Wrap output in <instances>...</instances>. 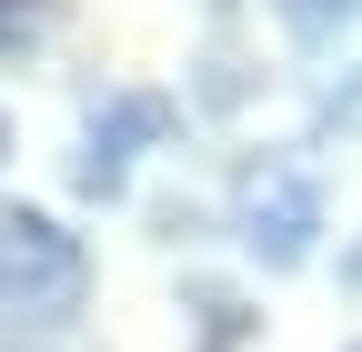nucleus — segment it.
I'll return each instance as SVG.
<instances>
[{
    "label": "nucleus",
    "instance_id": "f257e3e1",
    "mask_svg": "<svg viewBox=\"0 0 362 352\" xmlns=\"http://www.w3.org/2000/svg\"><path fill=\"white\" fill-rule=\"evenodd\" d=\"M81 292H90L81 232H61L30 201H0V322H71Z\"/></svg>",
    "mask_w": 362,
    "mask_h": 352
},
{
    "label": "nucleus",
    "instance_id": "f03ea898",
    "mask_svg": "<svg viewBox=\"0 0 362 352\" xmlns=\"http://www.w3.org/2000/svg\"><path fill=\"white\" fill-rule=\"evenodd\" d=\"M232 222H242V252L262 272H302L312 232H322V182L302 161H252L242 192H232Z\"/></svg>",
    "mask_w": 362,
    "mask_h": 352
},
{
    "label": "nucleus",
    "instance_id": "7ed1b4c3",
    "mask_svg": "<svg viewBox=\"0 0 362 352\" xmlns=\"http://www.w3.org/2000/svg\"><path fill=\"white\" fill-rule=\"evenodd\" d=\"M171 101L161 91H111L101 111H90V131H81V161H71V182L90 192V201H121V182H131V151L141 141H171Z\"/></svg>",
    "mask_w": 362,
    "mask_h": 352
},
{
    "label": "nucleus",
    "instance_id": "20e7f679",
    "mask_svg": "<svg viewBox=\"0 0 362 352\" xmlns=\"http://www.w3.org/2000/svg\"><path fill=\"white\" fill-rule=\"evenodd\" d=\"M272 11L302 51H342V30H362V0H272Z\"/></svg>",
    "mask_w": 362,
    "mask_h": 352
},
{
    "label": "nucleus",
    "instance_id": "39448f33",
    "mask_svg": "<svg viewBox=\"0 0 362 352\" xmlns=\"http://www.w3.org/2000/svg\"><path fill=\"white\" fill-rule=\"evenodd\" d=\"M61 11H71V0H0V61L40 51V40L61 30Z\"/></svg>",
    "mask_w": 362,
    "mask_h": 352
},
{
    "label": "nucleus",
    "instance_id": "423d86ee",
    "mask_svg": "<svg viewBox=\"0 0 362 352\" xmlns=\"http://www.w3.org/2000/svg\"><path fill=\"white\" fill-rule=\"evenodd\" d=\"M192 312H202V352H232V342L252 332V312H242L221 282H192Z\"/></svg>",
    "mask_w": 362,
    "mask_h": 352
},
{
    "label": "nucleus",
    "instance_id": "0eeeda50",
    "mask_svg": "<svg viewBox=\"0 0 362 352\" xmlns=\"http://www.w3.org/2000/svg\"><path fill=\"white\" fill-rule=\"evenodd\" d=\"M332 121H342V131H362V81H352V91H332Z\"/></svg>",
    "mask_w": 362,
    "mask_h": 352
},
{
    "label": "nucleus",
    "instance_id": "6e6552de",
    "mask_svg": "<svg viewBox=\"0 0 362 352\" xmlns=\"http://www.w3.org/2000/svg\"><path fill=\"white\" fill-rule=\"evenodd\" d=\"M342 282H362V242H352V252H342Z\"/></svg>",
    "mask_w": 362,
    "mask_h": 352
},
{
    "label": "nucleus",
    "instance_id": "1a4fd4ad",
    "mask_svg": "<svg viewBox=\"0 0 362 352\" xmlns=\"http://www.w3.org/2000/svg\"><path fill=\"white\" fill-rule=\"evenodd\" d=\"M0 161H11V121H0Z\"/></svg>",
    "mask_w": 362,
    "mask_h": 352
},
{
    "label": "nucleus",
    "instance_id": "9d476101",
    "mask_svg": "<svg viewBox=\"0 0 362 352\" xmlns=\"http://www.w3.org/2000/svg\"><path fill=\"white\" fill-rule=\"evenodd\" d=\"M352 352H362V342H352Z\"/></svg>",
    "mask_w": 362,
    "mask_h": 352
}]
</instances>
